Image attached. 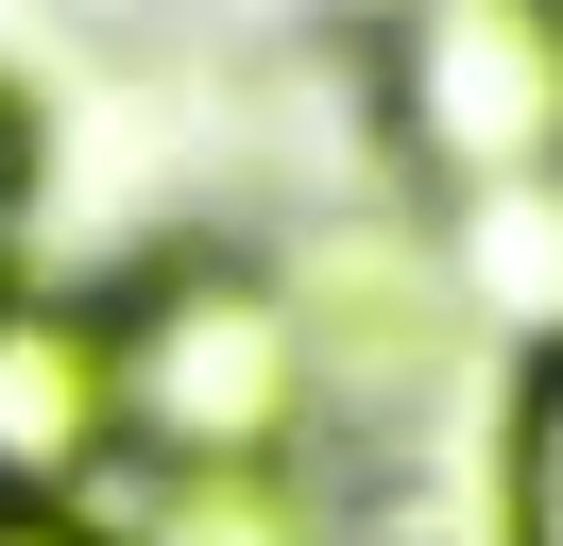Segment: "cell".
<instances>
[{"instance_id":"6da1fadb","label":"cell","mask_w":563,"mask_h":546,"mask_svg":"<svg viewBox=\"0 0 563 546\" xmlns=\"http://www.w3.org/2000/svg\"><path fill=\"white\" fill-rule=\"evenodd\" d=\"M103 325H120V444L154 461H290L324 410L308 307L256 256H154Z\"/></svg>"},{"instance_id":"7a4b0ae2","label":"cell","mask_w":563,"mask_h":546,"mask_svg":"<svg viewBox=\"0 0 563 546\" xmlns=\"http://www.w3.org/2000/svg\"><path fill=\"white\" fill-rule=\"evenodd\" d=\"M393 136L461 205L563 188V0H410L393 18Z\"/></svg>"},{"instance_id":"3957f363","label":"cell","mask_w":563,"mask_h":546,"mask_svg":"<svg viewBox=\"0 0 563 546\" xmlns=\"http://www.w3.org/2000/svg\"><path fill=\"white\" fill-rule=\"evenodd\" d=\"M120 461V325L86 291H0V495H86Z\"/></svg>"},{"instance_id":"277c9868","label":"cell","mask_w":563,"mask_h":546,"mask_svg":"<svg viewBox=\"0 0 563 546\" xmlns=\"http://www.w3.org/2000/svg\"><path fill=\"white\" fill-rule=\"evenodd\" d=\"M290 307H308V359H324V393H410L427 359H444V273H410L393 256L376 273V239H324L308 273H290Z\"/></svg>"},{"instance_id":"5b68a950","label":"cell","mask_w":563,"mask_h":546,"mask_svg":"<svg viewBox=\"0 0 563 546\" xmlns=\"http://www.w3.org/2000/svg\"><path fill=\"white\" fill-rule=\"evenodd\" d=\"M120 546H342V512L290 461H154V495H137Z\"/></svg>"},{"instance_id":"8992f818","label":"cell","mask_w":563,"mask_h":546,"mask_svg":"<svg viewBox=\"0 0 563 546\" xmlns=\"http://www.w3.org/2000/svg\"><path fill=\"white\" fill-rule=\"evenodd\" d=\"M495 512H512V546H563V341H529V375H512V444H495Z\"/></svg>"},{"instance_id":"52a82bcc","label":"cell","mask_w":563,"mask_h":546,"mask_svg":"<svg viewBox=\"0 0 563 546\" xmlns=\"http://www.w3.org/2000/svg\"><path fill=\"white\" fill-rule=\"evenodd\" d=\"M0 546H120V529H86L69 495H0Z\"/></svg>"},{"instance_id":"ba28073f","label":"cell","mask_w":563,"mask_h":546,"mask_svg":"<svg viewBox=\"0 0 563 546\" xmlns=\"http://www.w3.org/2000/svg\"><path fill=\"white\" fill-rule=\"evenodd\" d=\"M18 188H35V102L0 86V239H18Z\"/></svg>"}]
</instances>
